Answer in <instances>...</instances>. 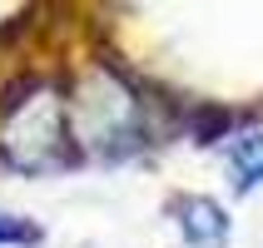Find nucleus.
<instances>
[{
	"label": "nucleus",
	"mask_w": 263,
	"mask_h": 248,
	"mask_svg": "<svg viewBox=\"0 0 263 248\" xmlns=\"http://www.w3.org/2000/svg\"><path fill=\"white\" fill-rule=\"evenodd\" d=\"M179 228L189 238L194 248H223L229 238V219H223V208L214 199H179Z\"/></svg>",
	"instance_id": "f257e3e1"
},
{
	"label": "nucleus",
	"mask_w": 263,
	"mask_h": 248,
	"mask_svg": "<svg viewBox=\"0 0 263 248\" xmlns=\"http://www.w3.org/2000/svg\"><path fill=\"white\" fill-rule=\"evenodd\" d=\"M229 164H234V174H238V189H253V184L263 179V134H243V139H234Z\"/></svg>",
	"instance_id": "f03ea898"
},
{
	"label": "nucleus",
	"mask_w": 263,
	"mask_h": 248,
	"mask_svg": "<svg viewBox=\"0 0 263 248\" xmlns=\"http://www.w3.org/2000/svg\"><path fill=\"white\" fill-rule=\"evenodd\" d=\"M0 243H40V228L15 214H0Z\"/></svg>",
	"instance_id": "7ed1b4c3"
}]
</instances>
